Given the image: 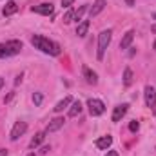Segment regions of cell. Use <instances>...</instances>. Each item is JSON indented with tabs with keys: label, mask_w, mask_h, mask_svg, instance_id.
I'll use <instances>...</instances> for the list:
<instances>
[{
	"label": "cell",
	"mask_w": 156,
	"mask_h": 156,
	"mask_svg": "<svg viewBox=\"0 0 156 156\" xmlns=\"http://www.w3.org/2000/svg\"><path fill=\"white\" fill-rule=\"evenodd\" d=\"M31 44L35 45V49H40L45 55H53V56L60 55V45L56 42H53V40L42 37V35H33L31 37Z\"/></svg>",
	"instance_id": "1"
},
{
	"label": "cell",
	"mask_w": 156,
	"mask_h": 156,
	"mask_svg": "<svg viewBox=\"0 0 156 156\" xmlns=\"http://www.w3.org/2000/svg\"><path fill=\"white\" fill-rule=\"evenodd\" d=\"M111 38H113V31H111V29H105V31H102V33L98 35V53H96L98 60H104L105 49L109 47V44H111Z\"/></svg>",
	"instance_id": "2"
},
{
	"label": "cell",
	"mask_w": 156,
	"mask_h": 156,
	"mask_svg": "<svg viewBox=\"0 0 156 156\" xmlns=\"http://www.w3.org/2000/svg\"><path fill=\"white\" fill-rule=\"evenodd\" d=\"M87 107H89V113L91 116H100L105 113V105L102 100H96V98H89L87 100Z\"/></svg>",
	"instance_id": "3"
},
{
	"label": "cell",
	"mask_w": 156,
	"mask_h": 156,
	"mask_svg": "<svg viewBox=\"0 0 156 156\" xmlns=\"http://www.w3.org/2000/svg\"><path fill=\"white\" fill-rule=\"evenodd\" d=\"M144 94H145V104H147V107H151L153 111H156V89L151 87V85H147L145 91H144Z\"/></svg>",
	"instance_id": "4"
},
{
	"label": "cell",
	"mask_w": 156,
	"mask_h": 156,
	"mask_svg": "<svg viewBox=\"0 0 156 156\" xmlns=\"http://www.w3.org/2000/svg\"><path fill=\"white\" fill-rule=\"evenodd\" d=\"M5 45V51H7V56H15L22 51V42L20 40H9L4 44Z\"/></svg>",
	"instance_id": "5"
},
{
	"label": "cell",
	"mask_w": 156,
	"mask_h": 156,
	"mask_svg": "<svg viewBox=\"0 0 156 156\" xmlns=\"http://www.w3.org/2000/svg\"><path fill=\"white\" fill-rule=\"evenodd\" d=\"M26 131H27V123H26V122H16V123L13 125V129H11V140L16 142Z\"/></svg>",
	"instance_id": "6"
},
{
	"label": "cell",
	"mask_w": 156,
	"mask_h": 156,
	"mask_svg": "<svg viewBox=\"0 0 156 156\" xmlns=\"http://www.w3.org/2000/svg\"><path fill=\"white\" fill-rule=\"evenodd\" d=\"M31 11L38 13V15H44V16H49V15H53L55 7H53V4H40V5H33Z\"/></svg>",
	"instance_id": "7"
},
{
	"label": "cell",
	"mask_w": 156,
	"mask_h": 156,
	"mask_svg": "<svg viewBox=\"0 0 156 156\" xmlns=\"http://www.w3.org/2000/svg\"><path fill=\"white\" fill-rule=\"evenodd\" d=\"M82 73H83V78L87 80V83H91V85H96V83H98V75H96L94 71H91L87 66H83Z\"/></svg>",
	"instance_id": "8"
},
{
	"label": "cell",
	"mask_w": 156,
	"mask_h": 156,
	"mask_svg": "<svg viewBox=\"0 0 156 156\" xmlns=\"http://www.w3.org/2000/svg\"><path fill=\"white\" fill-rule=\"evenodd\" d=\"M64 123H66V120L64 118H55V120H51L49 122V125H47V129H45V133H55V131H58V129H62L64 127Z\"/></svg>",
	"instance_id": "9"
},
{
	"label": "cell",
	"mask_w": 156,
	"mask_h": 156,
	"mask_svg": "<svg viewBox=\"0 0 156 156\" xmlns=\"http://www.w3.org/2000/svg\"><path fill=\"white\" fill-rule=\"evenodd\" d=\"M127 109H129V105H127V104H122V105H116V107H115V111H113V122H120L122 118L125 116Z\"/></svg>",
	"instance_id": "10"
},
{
	"label": "cell",
	"mask_w": 156,
	"mask_h": 156,
	"mask_svg": "<svg viewBox=\"0 0 156 156\" xmlns=\"http://www.w3.org/2000/svg\"><path fill=\"white\" fill-rule=\"evenodd\" d=\"M104 7H105V0H94V4H93V7L89 9V16L93 18V16H96V15H100V13L104 11Z\"/></svg>",
	"instance_id": "11"
},
{
	"label": "cell",
	"mask_w": 156,
	"mask_h": 156,
	"mask_svg": "<svg viewBox=\"0 0 156 156\" xmlns=\"http://www.w3.org/2000/svg\"><path fill=\"white\" fill-rule=\"evenodd\" d=\"M134 31L133 29H129L125 35H123V38H122V42H120V49H129V45L133 44V40H134Z\"/></svg>",
	"instance_id": "12"
},
{
	"label": "cell",
	"mask_w": 156,
	"mask_h": 156,
	"mask_svg": "<svg viewBox=\"0 0 156 156\" xmlns=\"http://www.w3.org/2000/svg\"><path fill=\"white\" fill-rule=\"evenodd\" d=\"M111 144H113V138H111L109 134H107V136H100V138L96 140V147H98V149H109Z\"/></svg>",
	"instance_id": "13"
},
{
	"label": "cell",
	"mask_w": 156,
	"mask_h": 156,
	"mask_svg": "<svg viewBox=\"0 0 156 156\" xmlns=\"http://www.w3.org/2000/svg\"><path fill=\"white\" fill-rule=\"evenodd\" d=\"M16 11H18V5H16V2L11 0V2H7V4L4 5V11H2V13H4V16H11V15H15Z\"/></svg>",
	"instance_id": "14"
},
{
	"label": "cell",
	"mask_w": 156,
	"mask_h": 156,
	"mask_svg": "<svg viewBox=\"0 0 156 156\" xmlns=\"http://www.w3.org/2000/svg\"><path fill=\"white\" fill-rule=\"evenodd\" d=\"M71 104H73V98H71V96H66L64 100H60V102L55 105V113H62V111H64L67 105H71Z\"/></svg>",
	"instance_id": "15"
},
{
	"label": "cell",
	"mask_w": 156,
	"mask_h": 156,
	"mask_svg": "<svg viewBox=\"0 0 156 156\" xmlns=\"http://www.w3.org/2000/svg\"><path fill=\"white\" fill-rule=\"evenodd\" d=\"M87 31H89V20H82L76 27V35L78 37H85Z\"/></svg>",
	"instance_id": "16"
},
{
	"label": "cell",
	"mask_w": 156,
	"mask_h": 156,
	"mask_svg": "<svg viewBox=\"0 0 156 156\" xmlns=\"http://www.w3.org/2000/svg\"><path fill=\"white\" fill-rule=\"evenodd\" d=\"M44 138H45V133H37V134L33 136V140H31V144H29V147H31V149H35V147H38L40 144L44 142Z\"/></svg>",
	"instance_id": "17"
},
{
	"label": "cell",
	"mask_w": 156,
	"mask_h": 156,
	"mask_svg": "<svg viewBox=\"0 0 156 156\" xmlns=\"http://www.w3.org/2000/svg\"><path fill=\"white\" fill-rule=\"evenodd\" d=\"M80 113H82V104H80V102H73V105H71V109H69V118L78 116Z\"/></svg>",
	"instance_id": "18"
},
{
	"label": "cell",
	"mask_w": 156,
	"mask_h": 156,
	"mask_svg": "<svg viewBox=\"0 0 156 156\" xmlns=\"http://www.w3.org/2000/svg\"><path fill=\"white\" fill-rule=\"evenodd\" d=\"M123 83H125L127 87L133 83V71H131L129 67H125V71H123Z\"/></svg>",
	"instance_id": "19"
},
{
	"label": "cell",
	"mask_w": 156,
	"mask_h": 156,
	"mask_svg": "<svg viewBox=\"0 0 156 156\" xmlns=\"http://www.w3.org/2000/svg\"><path fill=\"white\" fill-rule=\"evenodd\" d=\"M62 20H64V24H69V22H73V20H75V11H73V9H69V11L64 15V18H62Z\"/></svg>",
	"instance_id": "20"
},
{
	"label": "cell",
	"mask_w": 156,
	"mask_h": 156,
	"mask_svg": "<svg viewBox=\"0 0 156 156\" xmlns=\"http://www.w3.org/2000/svg\"><path fill=\"white\" fill-rule=\"evenodd\" d=\"M85 11H87V5H82L78 11H75V20H80V18H82V15H83Z\"/></svg>",
	"instance_id": "21"
},
{
	"label": "cell",
	"mask_w": 156,
	"mask_h": 156,
	"mask_svg": "<svg viewBox=\"0 0 156 156\" xmlns=\"http://www.w3.org/2000/svg\"><path fill=\"white\" fill-rule=\"evenodd\" d=\"M42 100H44L42 93H35V94H33V102H35V105H40V104H42Z\"/></svg>",
	"instance_id": "22"
},
{
	"label": "cell",
	"mask_w": 156,
	"mask_h": 156,
	"mask_svg": "<svg viewBox=\"0 0 156 156\" xmlns=\"http://www.w3.org/2000/svg\"><path fill=\"white\" fill-rule=\"evenodd\" d=\"M138 129H140V123H138V122H136V120H134V122H131V123H129V131H131V133H136V131H138Z\"/></svg>",
	"instance_id": "23"
},
{
	"label": "cell",
	"mask_w": 156,
	"mask_h": 156,
	"mask_svg": "<svg viewBox=\"0 0 156 156\" xmlns=\"http://www.w3.org/2000/svg\"><path fill=\"white\" fill-rule=\"evenodd\" d=\"M0 58H7V51H5L4 44H0Z\"/></svg>",
	"instance_id": "24"
},
{
	"label": "cell",
	"mask_w": 156,
	"mask_h": 156,
	"mask_svg": "<svg viewBox=\"0 0 156 156\" xmlns=\"http://www.w3.org/2000/svg\"><path fill=\"white\" fill-rule=\"evenodd\" d=\"M73 2H75V0H62V5H64V7H71Z\"/></svg>",
	"instance_id": "25"
},
{
	"label": "cell",
	"mask_w": 156,
	"mask_h": 156,
	"mask_svg": "<svg viewBox=\"0 0 156 156\" xmlns=\"http://www.w3.org/2000/svg\"><path fill=\"white\" fill-rule=\"evenodd\" d=\"M105 156H118V153L116 151H107V154Z\"/></svg>",
	"instance_id": "26"
},
{
	"label": "cell",
	"mask_w": 156,
	"mask_h": 156,
	"mask_svg": "<svg viewBox=\"0 0 156 156\" xmlns=\"http://www.w3.org/2000/svg\"><path fill=\"white\" fill-rule=\"evenodd\" d=\"M125 4H127L129 7H133V5H134V0H125Z\"/></svg>",
	"instance_id": "27"
},
{
	"label": "cell",
	"mask_w": 156,
	"mask_h": 156,
	"mask_svg": "<svg viewBox=\"0 0 156 156\" xmlns=\"http://www.w3.org/2000/svg\"><path fill=\"white\" fill-rule=\"evenodd\" d=\"M0 156H7V149H0Z\"/></svg>",
	"instance_id": "28"
},
{
	"label": "cell",
	"mask_w": 156,
	"mask_h": 156,
	"mask_svg": "<svg viewBox=\"0 0 156 156\" xmlns=\"http://www.w3.org/2000/svg\"><path fill=\"white\" fill-rule=\"evenodd\" d=\"M4 87V78H0V89Z\"/></svg>",
	"instance_id": "29"
},
{
	"label": "cell",
	"mask_w": 156,
	"mask_h": 156,
	"mask_svg": "<svg viewBox=\"0 0 156 156\" xmlns=\"http://www.w3.org/2000/svg\"><path fill=\"white\" fill-rule=\"evenodd\" d=\"M151 31H153V33H156V24L153 26V27H151Z\"/></svg>",
	"instance_id": "30"
},
{
	"label": "cell",
	"mask_w": 156,
	"mask_h": 156,
	"mask_svg": "<svg viewBox=\"0 0 156 156\" xmlns=\"http://www.w3.org/2000/svg\"><path fill=\"white\" fill-rule=\"evenodd\" d=\"M153 49H154V51H156V40H154V44H153Z\"/></svg>",
	"instance_id": "31"
},
{
	"label": "cell",
	"mask_w": 156,
	"mask_h": 156,
	"mask_svg": "<svg viewBox=\"0 0 156 156\" xmlns=\"http://www.w3.org/2000/svg\"><path fill=\"white\" fill-rule=\"evenodd\" d=\"M27 156H37V154H35V153H29V154H27Z\"/></svg>",
	"instance_id": "32"
},
{
	"label": "cell",
	"mask_w": 156,
	"mask_h": 156,
	"mask_svg": "<svg viewBox=\"0 0 156 156\" xmlns=\"http://www.w3.org/2000/svg\"><path fill=\"white\" fill-rule=\"evenodd\" d=\"M153 18H154V20H156V13H153Z\"/></svg>",
	"instance_id": "33"
}]
</instances>
